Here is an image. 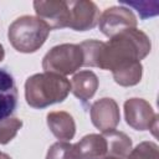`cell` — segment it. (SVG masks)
I'll return each instance as SVG.
<instances>
[{
  "mask_svg": "<svg viewBox=\"0 0 159 159\" xmlns=\"http://www.w3.org/2000/svg\"><path fill=\"white\" fill-rule=\"evenodd\" d=\"M152 42L142 30L129 29L111 37L108 42H99L94 67L112 71L116 83L123 87L140 82L143 66L140 61L150 52Z\"/></svg>",
  "mask_w": 159,
  "mask_h": 159,
  "instance_id": "cell-1",
  "label": "cell"
},
{
  "mask_svg": "<svg viewBox=\"0 0 159 159\" xmlns=\"http://www.w3.org/2000/svg\"><path fill=\"white\" fill-rule=\"evenodd\" d=\"M70 91L71 82L66 77L50 72L32 75L25 82V99L36 109L63 102Z\"/></svg>",
  "mask_w": 159,
  "mask_h": 159,
  "instance_id": "cell-2",
  "label": "cell"
},
{
  "mask_svg": "<svg viewBox=\"0 0 159 159\" xmlns=\"http://www.w3.org/2000/svg\"><path fill=\"white\" fill-rule=\"evenodd\" d=\"M50 31V26L40 17L24 15L11 22L7 30V39L16 51L32 53L45 43Z\"/></svg>",
  "mask_w": 159,
  "mask_h": 159,
  "instance_id": "cell-3",
  "label": "cell"
},
{
  "mask_svg": "<svg viewBox=\"0 0 159 159\" xmlns=\"http://www.w3.org/2000/svg\"><path fill=\"white\" fill-rule=\"evenodd\" d=\"M83 66V52L80 45L61 43L52 47L42 58L45 72L67 76Z\"/></svg>",
  "mask_w": 159,
  "mask_h": 159,
  "instance_id": "cell-4",
  "label": "cell"
},
{
  "mask_svg": "<svg viewBox=\"0 0 159 159\" xmlns=\"http://www.w3.org/2000/svg\"><path fill=\"white\" fill-rule=\"evenodd\" d=\"M124 117L129 127L135 130H150L154 137L158 132V114L143 98H129L124 102Z\"/></svg>",
  "mask_w": 159,
  "mask_h": 159,
  "instance_id": "cell-5",
  "label": "cell"
},
{
  "mask_svg": "<svg viewBox=\"0 0 159 159\" xmlns=\"http://www.w3.org/2000/svg\"><path fill=\"white\" fill-rule=\"evenodd\" d=\"M98 27L107 37H113L117 34L137 27V17L134 12L125 6H111L106 9L98 20Z\"/></svg>",
  "mask_w": 159,
  "mask_h": 159,
  "instance_id": "cell-6",
  "label": "cell"
},
{
  "mask_svg": "<svg viewBox=\"0 0 159 159\" xmlns=\"http://www.w3.org/2000/svg\"><path fill=\"white\" fill-rule=\"evenodd\" d=\"M68 27L75 31H87L98 25L99 10L98 6L89 0H70Z\"/></svg>",
  "mask_w": 159,
  "mask_h": 159,
  "instance_id": "cell-7",
  "label": "cell"
},
{
  "mask_svg": "<svg viewBox=\"0 0 159 159\" xmlns=\"http://www.w3.org/2000/svg\"><path fill=\"white\" fill-rule=\"evenodd\" d=\"M34 9L37 17L43 20L50 29H65L70 24V9L65 0H36Z\"/></svg>",
  "mask_w": 159,
  "mask_h": 159,
  "instance_id": "cell-8",
  "label": "cell"
},
{
  "mask_svg": "<svg viewBox=\"0 0 159 159\" xmlns=\"http://www.w3.org/2000/svg\"><path fill=\"white\" fill-rule=\"evenodd\" d=\"M93 125L102 133L116 129L120 120V112L117 102L113 98L104 97L96 101L89 109Z\"/></svg>",
  "mask_w": 159,
  "mask_h": 159,
  "instance_id": "cell-9",
  "label": "cell"
},
{
  "mask_svg": "<svg viewBox=\"0 0 159 159\" xmlns=\"http://www.w3.org/2000/svg\"><path fill=\"white\" fill-rule=\"evenodd\" d=\"M107 157V142L103 134H88L73 144L75 159H102Z\"/></svg>",
  "mask_w": 159,
  "mask_h": 159,
  "instance_id": "cell-10",
  "label": "cell"
},
{
  "mask_svg": "<svg viewBox=\"0 0 159 159\" xmlns=\"http://www.w3.org/2000/svg\"><path fill=\"white\" fill-rule=\"evenodd\" d=\"M17 106V87L14 77L0 68V122L10 118Z\"/></svg>",
  "mask_w": 159,
  "mask_h": 159,
  "instance_id": "cell-11",
  "label": "cell"
},
{
  "mask_svg": "<svg viewBox=\"0 0 159 159\" xmlns=\"http://www.w3.org/2000/svg\"><path fill=\"white\" fill-rule=\"evenodd\" d=\"M47 125L51 133L60 140H71L76 134V123L73 117L65 111L50 112L47 114Z\"/></svg>",
  "mask_w": 159,
  "mask_h": 159,
  "instance_id": "cell-12",
  "label": "cell"
},
{
  "mask_svg": "<svg viewBox=\"0 0 159 159\" xmlns=\"http://www.w3.org/2000/svg\"><path fill=\"white\" fill-rule=\"evenodd\" d=\"M98 84H99V81L97 75L93 71L84 70L75 73V76L72 77L71 91L81 102L84 103L94 96L98 88Z\"/></svg>",
  "mask_w": 159,
  "mask_h": 159,
  "instance_id": "cell-13",
  "label": "cell"
},
{
  "mask_svg": "<svg viewBox=\"0 0 159 159\" xmlns=\"http://www.w3.org/2000/svg\"><path fill=\"white\" fill-rule=\"evenodd\" d=\"M107 142V157L116 159H127L128 154L132 150V140L130 138L116 129L102 133Z\"/></svg>",
  "mask_w": 159,
  "mask_h": 159,
  "instance_id": "cell-14",
  "label": "cell"
},
{
  "mask_svg": "<svg viewBox=\"0 0 159 159\" xmlns=\"http://www.w3.org/2000/svg\"><path fill=\"white\" fill-rule=\"evenodd\" d=\"M122 6L125 7H133L139 14V17L142 20L157 16L159 14V1L152 0V1H119Z\"/></svg>",
  "mask_w": 159,
  "mask_h": 159,
  "instance_id": "cell-15",
  "label": "cell"
},
{
  "mask_svg": "<svg viewBox=\"0 0 159 159\" xmlns=\"http://www.w3.org/2000/svg\"><path fill=\"white\" fill-rule=\"evenodd\" d=\"M127 159H159V148L154 142H142L130 150Z\"/></svg>",
  "mask_w": 159,
  "mask_h": 159,
  "instance_id": "cell-16",
  "label": "cell"
},
{
  "mask_svg": "<svg viewBox=\"0 0 159 159\" xmlns=\"http://www.w3.org/2000/svg\"><path fill=\"white\" fill-rule=\"evenodd\" d=\"M22 122L19 118H7L0 122V144L11 142L21 129Z\"/></svg>",
  "mask_w": 159,
  "mask_h": 159,
  "instance_id": "cell-17",
  "label": "cell"
},
{
  "mask_svg": "<svg viewBox=\"0 0 159 159\" xmlns=\"http://www.w3.org/2000/svg\"><path fill=\"white\" fill-rule=\"evenodd\" d=\"M46 159H75L73 144L62 140L53 143L47 150Z\"/></svg>",
  "mask_w": 159,
  "mask_h": 159,
  "instance_id": "cell-18",
  "label": "cell"
},
{
  "mask_svg": "<svg viewBox=\"0 0 159 159\" xmlns=\"http://www.w3.org/2000/svg\"><path fill=\"white\" fill-rule=\"evenodd\" d=\"M4 57H5V50H4V46L0 43V62L4 60Z\"/></svg>",
  "mask_w": 159,
  "mask_h": 159,
  "instance_id": "cell-19",
  "label": "cell"
},
{
  "mask_svg": "<svg viewBox=\"0 0 159 159\" xmlns=\"http://www.w3.org/2000/svg\"><path fill=\"white\" fill-rule=\"evenodd\" d=\"M0 159H11V157H10V155H7L6 153L0 152Z\"/></svg>",
  "mask_w": 159,
  "mask_h": 159,
  "instance_id": "cell-20",
  "label": "cell"
},
{
  "mask_svg": "<svg viewBox=\"0 0 159 159\" xmlns=\"http://www.w3.org/2000/svg\"><path fill=\"white\" fill-rule=\"evenodd\" d=\"M102 159H116V158H111V157H106V158H102Z\"/></svg>",
  "mask_w": 159,
  "mask_h": 159,
  "instance_id": "cell-21",
  "label": "cell"
}]
</instances>
